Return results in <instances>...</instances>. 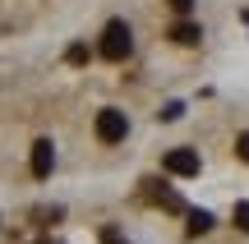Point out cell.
I'll use <instances>...</instances> for the list:
<instances>
[{"label": "cell", "mask_w": 249, "mask_h": 244, "mask_svg": "<svg viewBox=\"0 0 249 244\" xmlns=\"http://www.w3.org/2000/svg\"><path fill=\"white\" fill-rule=\"evenodd\" d=\"M51 166H55L51 138H37V143H33V175H37V180H46V175H51Z\"/></svg>", "instance_id": "4"}, {"label": "cell", "mask_w": 249, "mask_h": 244, "mask_svg": "<svg viewBox=\"0 0 249 244\" xmlns=\"http://www.w3.org/2000/svg\"><path fill=\"white\" fill-rule=\"evenodd\" d=\"M129 134V115L116 106H107V111H97V138L102 143H120V138Z\"/></svg>", "instance_id": "2"}, {"label": "cell", "mask_w": 249, "mask_h": 244, "mask_svg": "<svg viewBox=\"0 0 249 244\" xmlns=\"http://www.w3.org/2000/svg\"><path fill=\"white\" fill-rule=\"evenodd\" d=\"M88 60V46H70V65H83Z\"/></svg>", "instance_id": "9"}, {"label": "cell", "mask_w": 249, "mask_h": 244, "mask_svg": "<svg viewBox=\"0 0 249 244\" xmlns=\"http://www.w3.org/2000/svg\"><path fill=\"white\" fill-rule=\"evenodd\" d=\"M171 42H180V46H198V37H203V28L198 23H189V18H180V23H171Z\"/></svg>", "instance_id": "5"}, {"label": "cell", "mask_w": 249, "mask_h": 244, "mask_svg": "<svg viewBox=\"0 0 249 244\" xmlns=\"http://www.w3.org/2000/svg\"><path fill=\"white\" fill-rule=\"evenodd\" d=\"M235 157H240V162H249V134L235 138Z\"/></svg>", "instance_id": "8"}, {"label": "cell", "mask_w": 249, "mask_h": 244, "mask_svg": "<svg viewBox=\"0 0 249 244\" xmlns=\"http://www.w3.org/2000/svg\"><path fill=\"white\" fill-rule=\"evenodd\" d=\"M198 152L194 147H171L166 157H161V171H171V175H198Z\"/></svg>", "instance_id": "3"}, {"label": "cell", "mask_w": 249, "mask_h": 244, "mask_svg": "<svg viewBox=\"0 0 249 244\" xmlns=\"http://www.w3.org/2000/svg\"><path fill=\"white\" fill-rule=\"evenodd\" d=\"M129 51H134V33H129V23L124 18H111L107 28H102V55L107 60H129Z\"/></svg>", "instance_id": "1"}, {"label": "cell", "mask_w": 249, "mask_h": 244, "mask_svg": "<svg viewBox=\"0 0 249 244\" xmlns=\"http://www.w3.org/2000/svg\"><path fill=\"white\" fill-rule=\"evenodd\" d=\"M203 230H213V217L208 212H189V235H203Z\"/></svg>", "instance_id": "6"}, {"label": "cell", "mask_w": 249, "mask_h": 244, "mask_svg": "<svg viewBox=\"0 0 249 244\" xmlns=\"http://www.w3.org/2000/svg\"><path fill=\"white\" fill-rule=\"evenodd\" d=\"M235 226L249 230V203H235Z\"/></svg>", "instance_id": "7"}, {"label": "cell", "mask_w": 249, "mask_h": 244, "mask_svg": "<svg viewBox=\"0 0 249 244\" xmlns=\"http://www.w3.org/2000/svg\"><path fill=\"white\" fill-rule=\"evenodd\" d=\"M171 9H176V14H189V9H194V0H166Z\"/></svg>", "instance_id": "10"}]
</instances>
